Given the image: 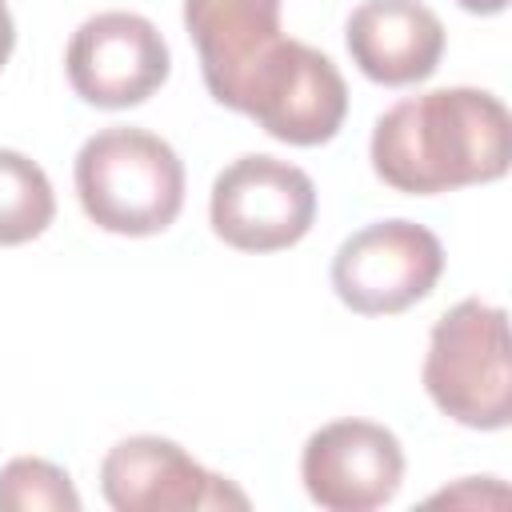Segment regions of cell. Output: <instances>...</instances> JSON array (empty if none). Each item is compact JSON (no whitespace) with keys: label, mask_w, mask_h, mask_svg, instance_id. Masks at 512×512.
Instances as JSON below:
<instances>
[{"label":"cell","mask_w":512,"mask_h":512,"mask_svg":"<svg viewBox=\"0 0 512 512\" xmlns=\"http://www.w3.org/2000/svg\"><path fill=\"white\" fill-rule=\"evenodd\" d=\"M352 64L384 88L428 80L444 56V24L424 0H364L344 24Z\"/></svg>","instance_id":"10"},{"label":"cell","mask_w":512,"mask_h":512,"mask_svg":"<svg viewBox=\"0 0 512 512\" xmlns=\"http://www.w3.org/2000/svg\"><path fill=\"white\" fill-rule=\"evenodd\" d=\"M368 156L372 172L404 196L492 184L512 160V116L488 88H432L376 120Z\"/></svg>","instance_id":"1"},{"label":"cell","mask_w":512,"mask_h":512,"mask_svg":"<svg viewBox=\"0 0 512 512\" xmlns=\"http://www.w3.org/2000/svg\"><path fill=\"white\" fill-rule=\"evenodd\" d=\"M64 72L72 92L92 108H136L156 96L172 72V52L160 28L140 12H96L88 16L68 48Z\"/></svg>","instance_id":"7"},{"label":"cell","mask_w":512,"mask_h":512,"mask_svg":"<svg viewBox=\"0 0 512 512\" xmlns=\"http://www.w3.org/2000/svg\"><path fill=\"white\" fill-rule=\"evenodd\" d=\"M72 180L84 216L112 236H156L184 208V164L148 128L112 124L88 136Z\"/></svg>","instance_id":"2"},{"label":"cell","mask_w":512,"mask_h":512,"mask_svg":"<svg viewBox=\"0 0 512 512\" xmlns=\"http://www.w3.org/2000/svg\"><path fill=\"white\" fill-rule=\"evenodd\" d=\"M0 512H80V492L60 464L16 456L0 468Z\"/></svg>","instance_id":"13"},{"label":"cell","mask_w":512,"mask_h":512,"mask_svg":"<svg viewBox=\"0 0 512 512\" xmlns=\"http://www.w3.org/2000/svg\"><path fill=\"white\" fill-rule=\"evenodd\" d=\"M300 480L324 512H372L400 492L404 448L376 420H332L304 440Z\"/></svg>","instance_id":"9"},{"label":"cell","mask_w":512,"mask_h":512,"mask_svg":"<svg viewBox=\"0 0 512 512\" xmlns=\"http://www.w3.org/2000/svg\"><path fill=\"white\" fill-rule=\"evenodd\" d=\"M464 12H476V16H496L508 8V0H456Z\"/></svg>","instance_id":"15"},{"label":"cell","mask_w":512,"mask_h":512,"mask_svg":"<svg viewBox=\"0 0 512 512\" xmlns=\"http://www.w3.org/2000/svg\"><path fill=\"white\" fill-rule=\"evenodd\" d=\"M100 492L116 512H216L248 508V496L192 460L176 440L128 436L100 464Z\"/></svg>","instance_id":"8"},{"label":"cell","mask_w":512,"mask_h":512,"mask_svg":"<svg viewBox=\"0 0 512 512\" xmlns=\"http://www.w3.org/2000/svg\"><path fill=\"white\" fill-rule=\"evenodd\" d=\"M56 216V192L36 160L16 148H0V248L44 236Z\"/></svg>","instance_id":"12"},{"label":"cell","mask_w":512,"mask_h":512,"mask_svg":"<svg viewBox=\"0 0 512 512\" xmlns=\"http://www.w3.org/2000/svg\"><path fill=\"white\" fill-rule=\"evenodd\" d=\"M444 276V244L416 220H376L332 256V288L360 316H396L420 304Z\"/></svg>","instance_id":"6"},{"label":"cell","mask_w":512,"mask_h":512,"mask_svg":"<svg viewBox=\"0 0 512 512\" xmlns=\"http://www.w3.org/2000/svg\"><path fill=\"white\" fill-rule=\"evenodd\" d=\"M208 220L236 252H280L308 236L316 220V184L288 160L248 152L212 180Z\"/></svg>","instance_id":"5"},{"label":"cell","mask_w":512,"mask_h":512,"mask_svg":"<svg viewBox=\"0 0 512 512\" xmlns=\"http://www.w3.org/2000/svg\"><path fill=\"white\" fill-rule=\"evenodd\" d=\"M232 112L256 120L280 144L316 148L344 128L348 84L320 48L280 36L240 84Z\"/></svg>","instance_id":"4"},{"label":"cell","mask_w":512,"mask_h":512,"mask_svg":"<svg viewBox=\"0 0 512 512\" xmlns=\"http://www.w3.org/2000/svg\"><path fill=\"white\" fill-rule=\"evenodd\" d=\"M424 392L432 404L476 432H500L512 420V360L508 312L488 300L452 304L428 336Z\"/></svg>","instance_id":"3"},{"label":"cell","mask_w":512,"mask_h":512,"mask_svg":"<svg viewBox=\"0 0 512 512\" xmlns=\"http://www.w3.org/2000/svg\"><path fill=\"white\" fill-rule=\"evenodd\" d=\"M184 28L208 96L232 108L248 72L280 40V0H184Z\"/></svg>","instance_id":"11"},{"label":"cell","mask_w":512,"mask_h":512,"mask_svg":"<svg viewBox=\"0 0 512 512\" xmlns=\"http://www.w3.org/2000/svg\"><path fill=\"white\" fill-rule=\"evenodd\" d=\"M12 44H16V24H12L8 4L0 0V68H4V64H8V56H12Z\"/></svg>","instance_id":"14"}]
</instances>
